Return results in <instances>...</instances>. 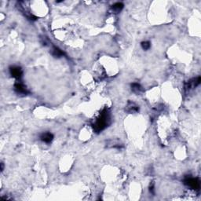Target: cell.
Returning <instances> with one entry per match:
<instances>
[{
  "instance_id": "7a4b0ae2",
  "label": "cell",
  "mask_w": 201,
  "mask_h": 201,
  "mask_svg": "<svg viewBox=\"0 0 201 201\" xmlns=\"http://www.w3.org/2000/svg\"><path fill=\"white\" fill-rule=\"evenodd\" d=\"M185 184L194 190H199L200 187L199 181L194 177H187L185 179Z\"/></svg>"
},
{
  "instance_id": "ba28073f",
  "label": "cell",
  "mask_w": 201,
  "mask_h": 201,
  "mask_svg": "<svg viewBox=\"0 0 201 201\" xmlns=\"http://www.w3.org/2000/svg\"><path fill=\"white\" fill-rule=\"evenodd\" d=\"M131 90L136 94H140V93L143 91V88L139 83H133L131 84Z\"/></svg>"
},
{
  "instance_id": "8fae6325",
  "label": "cell",
  "mask_w": 201,
  "mask_h": 201,
  "mask_svg": "<svg viewBox=\"0 0 201 201\" xmlns=\"http://www.w3.org/2000/svg\"><path fill=\"white\" fill-rule=\"evenodd\" d=\"M150 46H151V45H150V42H148V41L141 42V47H142L143 50H149V49L150 48Z\"/></svg>"
},
{
  "instance_id": "277c9868",
  "label": "cell",
  "mask_w": 201,
  "mask_h": 201,
  "mask_svg": "<svg viewBox=\"0 0 201 201\" xmlns=\"http://www.w3.org/2000/svg\"><path fill=\"white\" fill-rule=\"evenodd\" d=\"M10 75L17 80H20L22 76V70L19 67H11L10 69Z\"/></svg>"
},
{
  "instance_id": "30bf717a",
  "label": "cell",
  "mask_w": 201,
  "mask_h": 201,
  "mask_svg": "<svg viewBox=\"0 0 201 201\" xmlns=\"http://www.w3.org/2000/svg\"><path fill=\"white\" fill-rule=\"evenodd\" d=\"M52 54H53L54 57H56V58H60V57H62V56L64 55V53H63L59 48L54 46L53 50H52Z\"/></svg>"
},
{
  "instance_id": "6da1fadb",
  "label": "cell",
  "mask_w": 201,
  "mask_h": 201,
  "mask_svg": "<svg viewBox=\"0 0 201 201\" xmlns=\"http://www.w3.org/2000/svg\"><path fill=\"white\" fill-rule=\"evenodd\" d=\"M109 121V115L107 110H104L100 114L98 119L95 120L94 124V128L97 132H101L106 127Z\"/></svg>"
},
{
  "instance_id": "9c48e42d",
  "label": "cell",
  "mask_w": 201,
  "mask_h": 201,
  "mask_svg": "<svg viewBox=\"0 0 201 201\" xmlns=\"http://www.w3.org/2000/svg\"><path fill=\"white\" fill-rule=\"evenodd\" d=\"M124 8V4L121 2H116L111 6V10H113L115 13H119L122 10V9Z\"/></svg>"
},
{
  "instance_id": "3957f363",
  "label": "cell",
  "mask_w": 201,
  "mask_h": 201,
  "mask_svg": "<svg viewBox=\"0 0 201 201\" xmlns=\"http://www.w3.org/2000/svg\"><path fill=\"white\" fill-rule=\"evenodd\" d=\"M14 88H15V90H16L17 94H27L28 93L27 88L25 87V86L22 83H20V80H17L16 83L14 84Z\"/></svg>"
},
{
  "instance_id": "5b68a950",
  "label": "cell",
  "mask_w": 201,
  "mask_h": 201,
  "mask_svg": "<svg viewBox=\"0 0 201 201\" xmlns=\"http://www.w3.org/2000/svg\"><path fill=\"white\" fill-rule=\"evenodd\" d=\"M53 139H54V135L50 132H45V133H42L40 135V140L45 142V143H50L53 141Z\"/></svg>"
},
{
  "instance_id": "52a82bcc",
  "label": "cell",
  "mask_w": 201,
  "mask_h": 201,
  "mask_svg": "<svg viewBox=\"0 0 201 201\" xmlns=\"http://www.w3.org/2000/svg\"><path fill=\"white\" fill-rule=\"evenodd\" d=\"M139 110L138 106L136 105L133 102H129L127 105V111L130 113H133V112H137Z\"/></svg>"
},
{
  "instance_id": "8992f818",
  "label": "cell",
  "mask_w": 201,
  "mask_h": 201,
  "mask_svg": "<svg viewBox=\"0 0 201 201\" xmlns=\"http://www.w3.org/2000/svg\"><path fill=\"white\" fill-rule=\"evenodd\" d=\"M199 83H200V77H197L189 81V83H187V84L185 86V89H189V90L191 88L196 87Z\"/></svg>"
}]
</instances>
